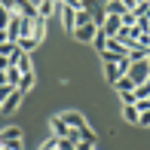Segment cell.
<instances>
[{
  "mask_svg": "<svg viewBox=\"0 0 150 150\" xmlns=\"http://www.w3.org/2000/svg\"><path fill=\"white\" fill-rule=\"evenodd\" d=\"M126 77L132 80L135 86H138V83H147V77H150V64H147V58H144V61H132V67H129Z\"/></svg>",
  "mask_w": 150,
  "mask_h": 150,
  "instance_id": "cell-1",
  "label": "cell"
},
{
  "mask_svg": "<svg viewBox=\"0 0 150 150\" xmlns=\"http://www.w3.org/2000/svg\"><path fill=\"white\" fill-rule=\"evenodd\" d=\"M9 12H18L22 18L34 22V18H37V3H31V0H12V3H9Z\"/></svg>",
  "mask_w": 150,
  "mask_h": 150,
  "instance_id": "cell-2",
  "label": "cell"
},
{
  "mask_svg": "<svg viewBox=\"0 0 150 150\" xmlns=\"http://www.w3.org/2000/svg\"><path fill=\"white\" fill-rule=\"evenodd\" d=\"M120 31H122L120 16H104V18H101V34H104V37H117Z\"/></svg>",
  "mask_w": 150,
  "mask_h": 150,
  "instance_id": "cell-3",
  "label": "cell"
},
{
  "mask_svg": "<svg viewBox=\"0 0 150 150\" xmlns=\"http://www.w3.org/2000/svg\"><path fill=\"white\" fill-rule=\"evenodd\" d=\"M58 9H61L58 0H40V3H37V16H40V18H52Z\"/></svg>",
  "mask_w": 150,
  "mask_h": 150,
  "instance_id": "cell-4",
  "label": "cell"
},
{
  "mask_svg": "<svg viewBox=\"0 0 150 150\" xmlns=\"http://www.w3.org/2000/svg\"><path fill=\"white\" fill-rule=\"evenodd\" d=\"M95 34H98V25H83V28H74V37L80 40V43H92L95 40Z\"/></svg>",
  "mask_w": 150,
  "mask_h": 150,
  "instance_id": "cell-5",
  "label": "cell"
},
{
  "mask_svg": "<svg viewBox=\"0 0 150 150\" xmlns=\"http://www.w3.org/2000/svg\"><path fill=\"white\" fill-rule=\"evenodd\" d=\"M22 138H25L22 126H6V129H0V144H9V141H22Z\"/></svg>",
  "mask_w": 150,
  "mask_h": 150,
  "instance_id": "cell-6",
  "label": "cell"
},
{
  "mask_svg": "<svg viewBox=\"0 0 150 150\" xmlns=\"http://www.w3.org/2000/svg\"><path fill=\"white\" fill-rule=\"evenodd\" d=\"M58 117L64 120L71 129H83V126H86V117H83L80 110H64V113H58Z\"/></svg>",
  "mask_w": 150,
  "mask_h": 150,
  "instance_id": "cell-7",
  "label": "cell"
},
{
  "mask_svg": "<svg viewBox=\"0 0 150 150\" xmlns=\"http://www.w3.org/2000/svg\"><path fill=\"white\" fill-rule=\"evenodd\" d=\"M18 104H22V92L12 89V92H9V98L0 104V113H12V110H18Z\"/></svg>",
  "mask_w": 150,
  "mask_h": 150,
  "instance_id": "cell-8",
  "label": "cell"
},
{
  "mask_svg": "<svg viewBox=\"0 0 150 150\" xmlns=\"http://www.w3.org/2000/svg\"><path fill=\"white\" fill-rule=\"evenodd\" d=\"M49 126H52V138H67V135H71V126H67L61 117H52Z\"/></svg>",
  "mask_w": 150,
  "mask_h": 150,
  "instance_id": "cell-9",
  "label": "cell"
},
{
  "mask_svg": "<svg viewBox=\"0 0 150 150\" xmlns=\"http://www.w3.org/2000/svg\"><path fill=\"white\" fill-rule=\"evenodd\" d=\"M126 55H129V61H144V58H147V49H144V46H138V43H132V46L126 49Z\"/></svg>",
  "mask_w": 150,
  "mask_h": 150,
  "instance_id": "cell-10",
  "label": "cell"
},
{
  "mask_svg": "<svg viewBox=\"0 0 150 150\" xmlns=\"http://www.w3.org/2000/svg\"><path fill=\"white\" fill-rule=\"evenodd\" d=\"M138 117H141V113H138V107H135V104H122V120H126V122L138 126Z\"/></svg>",
  "mask_w": 150,
  "mask_h": 150,
  "instance_id": "cell-11",
  "label": "cell"
},
{
  "mask_svg": "<svg viewBox=\"0 0 150 150\" xmlns=\"http://www.w3.org/2000/svg\"><path fill=\"white\" fill-rule=\"evenodd\" d=\"M122 12H129V9L120 3V0H107V6H104V16H122Z\"/></svg>",
  "mask_w": 150,
  "mask_h": 150,
  "instance_id": "cell-12",
  "label": "cell"
},
{
  "mask_svg": "<svg viewBox=\"0 0 150 150\" xmlns=\"http://www.w3.org/2000/svg\"><path fill=\"white\" fill-rule=\"evenodd\" d=\"M12 64H16L22 74H34V71H31V55H28V52H22V55H18L16 61H12Z\"/></svg>",
  "mask_w": 150,
  "mask_h": 150,
  "instance_id": "cell-13",
  "label": "cell"
},
{
  "mask_svg": "<svg viewBox=\"0 0 150 150\" xmlns=\"http://www.w3.org/2000/svg\"><path fill=\"white\" fill-rule=\"evenodd\" d=\"M18 80H22V71H18L16 64H9V67H6V83L16 89V86H18Z\"/></svg>",
  "mask_w": 150,
  "mask_h": 150,
  "instance_id": "cell-14",
  "label": "cell"
},
{
  "mask_svg": "<svg viewBox=\"0 0 150 150\" xmlns=\"http://www.w3.org/2000/svg\"><path fill=\"white\" fill-rule=\"evenodd\" d=\"M61 25H64V31H71V34H74V9L61 6Z\"/></svg>",
  "mask_w": 150,
  "mask_h": 150,
  "instance_id": "cell-15",
  "label": "cell"
},
{
  "mask_svg": "<svg viewBox=\"0 0 150 150\" xmlns=\"http://www.w3.org/2000/svg\"><path fill=\"white\" fill-rule=\"evenodd\" d=\"M16 89L22 92V95H25V92H31V89H34V74H22V80H18Z\"/></svg>",
  "mask_w": 150,
  "mask_h": 150,
  "instance_id": "cell-16",
  "label": "cell"
},
{
  "mask_svg": "<svg viewBox=\"0 0 150 150\" xmlns=\"http://www.w3.org/2000/svg\"><path fill=\"white\" fill-rule=\"evenodd\" d=\"M132 12H135V16H138V18H147V22H150V3H147V0H138Z\"/></svg>",
  "mask_w": 150,
  "mask_h": 150,
  "instance_id": "cell-17",
  "label": "cell"
},
{
  "mask_svg": "<svg viewBox=\"0 0 150 150\" xmlns=\"http://www.w3.org/2000/svg\"><path fill=\"white\" fill-rule=\"evenodd\" d=\"M120 77H122V74H120L117 64H104V80H107V83H117Z\"/></svg>",
  "mask_w": 150,
  "mask_h": 150,
  "instance_id": "cell-18",
  "label": "cell"
},
{
  "mask_svg": "<svg viewBox=\"0 0 150 150\" xmlns=\"http://www.w3.org/2000/svg\"><path fill=\"white\" fill-rule=\"evenodd\" d=\"M113 89H117V92H132V89H135V83L126 77V74H122V77L117 80V83H113Z\"/></svg>",
  "mask_w": 150,
  "mask_h": 150,
  "instance_id": "cell-19",
  "label": "cell"
},
{
  "mask_svg": "<svg viewBox=\"0 0 150 150\" xmlns=\"http://www.w3.org/2000/svg\"><path fill=\"white\" fill-rule=\"evenodd\" d=\"M16 46H18V49H22V52H34V49H37L40 43H37V40H34V37H22V40H18Z\"/></svg>",
  "mask_w": 150,
  "mask_h": 150,
  "instance_id": "cell-20",
  "label": "cell"
},
{
  "mask_svg": "<svg viewBox=\"0 0 150 150\" xmlns=\"http://www.w3.org/2000/svg\"><path fill=\"white\" fill-rule=\"evenodd\" d=\"M132 92H135V101H141V98H150V83H138Z\"/></svg>",
  "mask_w": 150,
  "mask_h": 150,
  "instance_id": "cell-21",
  "label": "cell"
},
{
  "mask_svg": "<svg viewBox=\"0 0 150 150\" xmlns=\"http://www.w3.org/2000/svg\"><path fill=\"white\" fill-rule=\"evenodd\" d=\"M120 22H122V28H135V25H138V16L129 9V12H122V16H120Z\"/></svg>",
  "mask_w": 150,
  "mask_h": 150,
  "instance_id": "cell-22",
  "label": "cell"
},
{
  "mask_svg": "<svg viewBox=\"0 0 150 150\" xmlns=\"http://www.w3.org/2000/svg\"><path fill=\"white\" fill-rule=\"evenodd\" d=\"M77 132H80V141H89V144H95V132H92L89 126H83V129H77Z\"/></svg>",
  "mask_w": 150,
  "mask_h": 150,
  "instance_id": "cell-23",
  "label": "cell"
},
{
  "mask_svg": "<svg viewBox=\"0 0 150 150\" xmlns=\"http://www.w3.org/2000/svg\"><path fill=\"white\" fill-rule=\"evenodd\" d=\"M104 43H107V37H104V34H101V28H98V34H95V40H92V46H95L98 52H104Z\"/></svg>",
  "mask_w": 150,
  "mask_h": 150,
  "instance_id": "cell-24",
  "label": "cell"
},
{
  "mask_svg": "<svg viewBox=\"0 0 150 150\" xmlns=\"http://www.w3.org/2000/svg\"><path fill=\"white\" fill-rule=\"evenodd\" d=\"M9 92H12V86H9V83H0V104L9 98Z\"/></svg>",
  "mask_w": 150,
  "mask_h": 150,
  "instance_id": "cell-25",
  "label": "cell"
},
{
  "mask_svg": "<svg viewBox=\"0 0 150 150\" xmlns=\"http://www.w3.org/2000/svg\"><path fill=\"white\" fill-rule=\"evenodd\" d=\"M120 101L122 104H135V92H120Z\"/></svg>",
  "mask_w": 150,
  "mask_h": 150,
  "instance_id": "cell-26",
  "label": "cell"
},
{
  "mask_svg": "<svg viewBox=\"0 0 150 150\" xmlns=\"http://www.w3.org/2000/svg\"><path fill=\"white\" fill-rule=\"evenodd\" d=\"M138 126H150V110H141V117H138Z\"/></svg>",
  "mask_w": 150,
  "mask_h": 150,
  "instance_id": "cell-27",
  "label": "cell"
},
{
  "mask_svg": "<svg viewBox=\"0 0 150 150\" xmlns=\"http://www.w3.org/2000/svg\"><path fill=\"white\" fill-rule=\"evenodd\" d=\"M74 150H95V144H89V141H77Z\"/></svg>",
  "mask_w": 150,
  "mask_h": 150,
  "instance_id": "cell-28",
  "label": "cell"
},
{
  "mask_svg": "<svg viewBox=\"0 0 150 150\" xmlns=\"http://www.w3.org/2000/svg\"><path fill=\"white\" fill-rule=\"evenodd\" d=\"M58 150H74V144L67 138H58Z\"/></svg>",
  "mask_w": 150,
  "mask_h": 150,
  "instance_id": "cell-29",
  "label": "cell"
},
{
  "mask_svg": "<svg viewBox=\"0 0 150 150\" xmlns=\"http://www.w3.org/2000/svg\"><path fill=\"white\" fill-rule=\"evenodd\" d=\"M9 64H12L9 58H6V55H0V71H6V67H9Z\"/></svg>",
  "mask_w": 150,
  "mask_h": 150,
  "instance_id": "cell-30",
  "label": "cell"
},
{
  "mask_svg": "<svg viewBox=\"0 0 150 150\" xmlns=\"http://www.w3.org/2000/svg\"><path fill=\"white\" fill-rule=\"evenodd\" d=\"M122 6H126V9H135V0H120Z\"/></svg>",
  "mask_w": 150,
  "mask_h": 150,
  "instance_id": "cell-31",
  "label": "cell"
},
{
  "mask_svg": "<svg viewBox=\"0 0 150 150\" xmlns=\"http://www.w3.org/2000/svg\"><path fill=\"white\" fill-rule=\"evenodd\" d=\"M6 40H9V37H6V31H3V28H0V46H3V43H6Z\"/></svg>",
  "mask_w": 150,
  "mask_h": 150,
  "instance_id": "cell-32",
  "label": "cell"
},
{
  "mask_svg": "<svg viewBox=\"0 0 150 150\" xmlns=\"http://www.w3.org/2000/svg\"><path fill=\"white\" fill-rule=\"evenodd\" d=\"M147 64H150V52H147Z\"/></svg>",
  "mask_w": 150,
  "mask_h": 150,
  "instance_id": "cell-33",
  "label": "cell"
},
{
  "mask_svg": "<svg viewBox=\"0 0 150 150\" xmlns=\"http://www.w3.org/2000/svg\"><path fill=\"white\" fill-rule=\"evenodd\" d=\"M147 83H150V77H147Z\"/></svg>",
  "mask_w": 150,
  "mask_h": 150,
  "instance_id": "cell-34",
  "label": "cell"
},
{
  "mask_svg": "<svg viewBox=\"0 0 150 150\" xmlns=\"http://www.w3.org/2000/svg\"><path fill=\"white\" fill-rule=\"evenodd\" d=\"M147 3H150V0H147Z\"/></svg>",
  "mask_w": 150,
  "mask_h": 150,
  "instance_id": "cell-35",
  "label": "cell"
},
{
  "mask_svg": "<svg viewBox=\"0 0 150 150\" xmlns=\"http://www.w3.org/2000/svg\"><path fill=\"white\" fill-rule=\"evenodd\" d=\"M83 3H86V0H83Z\"/></svg>",
  "mask_w": 150,
  "mask_h": 150,
  "instance_id": "cell-36",
  "label": "cell"
}]
</instances>
